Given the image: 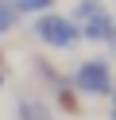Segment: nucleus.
Instances as JSON below:
<instances>
[{"instance_id": "nucleus-3", "label": "nucleus", "mask_w": 116, "mask_h": 120, "mask_svg": "<svg viewBox=\"0 0 116 120\" xmlns=\"http://www.w3.org/2000/svg\"><path fill=\"white\" fill-rule=\"evenodd\" d=\"M15 120H54L50 116V105L39 101V97H19L15 101Z\"/></svg>"}, {"instance_id": "nucleus-8", "label": "nucleus", "mask_w": 116, "mask_h": 120, "mask_svg": "<svg viewBox=\"0 0 116 120\" xmlns=\"http://www.w3.org/2000/svg\"><path fill=\"white\" fill-rule=\"evenodd\" d=\"M0 89H4V74H0Z\"/></svg>"}, {"instance_id": "nucleus-10", "label": "nucleus", "mask_w": 116, "mask_h": 120, "mask_svg": "<svg viewBox=\"0 0 116 120\" xmlns=\"http://www.w3.org/2000/svg\"><path fill=\"white\" fill-rule=\"evenodd\" d=\"M112 120H116V109H112Z\"/></svg>"}, {"instance_id": "nucleus-4", "label": "nucleus", "mask_w": 116, "mask_h": 120, "mask_svg": "<svg viewBox=\"0 0 116 120\" xmlns=\"http://www.w3.org/2000/svg\"><path fill=\"white\" fill-rule=\"evenodd\" d=\"M77 31H81L85 39H93V43H108V39H112V19L101 12V16H93V19H85V23H77Z\"/></svg>"}, {"instance_id": "nucleus-9", "label": "nucleus", "mask_w": 116, "mask_h": 120, "mask_svg": "<svg viewBox=\"0 0 116 120\" xmlns=\"http://www.w3.org/2000/svg\"><path fill=\"white\" fill-rule=\"evenodd\" d=\"M112 101H116V89H112ZM112 109H116V105H112Z\"/></svg>"}, {"instance_id": "nucleus-7", "label": "nucleus", "mask_w": 116, "mask_h": 120, "mask_svg": "<svg viewBox=\"0 0 116 120\" xmlns=\"http://www.w3.org/2000/svg\"><path fill=\"white\" fill-rule=\"evenodd\" d=\"M54 8V0H15V12H31V16H43V12H50Z\"/></svg>"}, {"instance_id": "nucleus-2", "label": "nucleus", "mask_w": 116, "mask_h": 120, "mask_svg": "<svg viewBox=\"0 0 116 120\" xmlns=\"http://www.w3.org/2000/svg\"><path fill=\"white\" fill-rule=\"evenodd\" d=\"M35 35L46 43V47H58V50L74 47V43L81 39L77 23H74L70 16H58V12H43V16L35 19Z\"/></svg>"}, {"instance_id": "nucleus-5", "label": "nucleus", "mask_w": 116, "mask_h": 120, "mask_svg": "<svg viewBox=\"0 0 116 120\" xmlns=\"http://www.w3.org/2000/svg\"><path fill=\"white\" fill-rule=\"evenodd\" d=\"M19 23V12H15V0H0V35L12 31Z\"/></svg>"}, {"instance_id": "nucleus-6", "label": "nucleus", "mask_w": 116, "mask_h": 120, "mask_svg": "<svg viewBox=\"0 0 116 120\" xmlns=\"http://www.w3.org/2000/svg\"><path fill=\"white\" fill-rule=\"evenodd\" d=\"M101 12H105V4H101V0H81V4L74 8V23H85V19L101 16Z\"/></svg>"}, {"instance_id": "nucleus-1", "label": "nucleus", "mask_w": 116, "mask_h": 120, "mask_svg": "<svg viewBox=\"0 0 116 120\" xmlns=\"http://www.w3.org/2000/svg\"><path fill=\"white\" fill-rule=\"evenodd\" d=\"M74 89H81V93H89V97H112V89H116L112 66H108L105 58L81 62V66L74 70Z\"/></svg>"}]
</instances>
